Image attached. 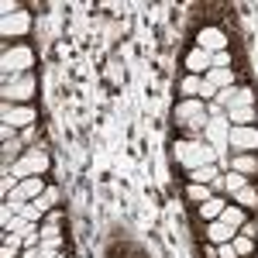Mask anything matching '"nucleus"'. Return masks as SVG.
<instances>
[{
	"label": "nucleus",
	"instance_id": "nucleus-17",
	"mask_svg": "<svg viewBox=\"0 0 258 258\" xmlns=\"http://www.w3.org/2000/svg\"><path fill=\"white\" fill-rule=\"evenodd\" d=\"M217 176H220V165H200V169H189L186 172V179L189 182H200V186H210Z\"/></svg>",
	"mask_w": 258,
	"mask_h": 258
},
{
	"label": "nucleus",
	"instance_id": "nucleus-30",
	"mask_svg": "<svg viewBox=\"0 0 258 258\" xmlns=\"http://www.w3.org/2000/svg\"><path fill=\"white\" fill-rule=\"evenodd\" d=\"M38 258H66V255H62L59 248H48V244H41V248H38Z\"/></svg>",
	"mask_w": 258,
	"mask_h": 258
},
{
	"label": "nucleus",
	"instance_id": "nucleus-34",
	"mask_svg": "<svg viewBox=\"0 0 258 258\" xmlns=\"http://www.w3.org/2000/svg\"><path fill=\"white\" fill-rule=\"evenodd\" d=\"M0 135H4V141H14V138H11V135H14V127H11V124H4V127H0Z\"/></svg>",
	"mask_w": 258,
	"mask_h": 258
},
{
	"label": "nucleus",
	"instance_id": "nucleus-23",
	"mask_svg": "<svg viewBox=\"0 0 258 258\" xmlns=\"http://www.w3.org/2000/svg\"><path fill=\"white\" fill-rule=\"evenodd\" d=\"M244 186H248V176H241V172H227V176H224V193H231V197L241 193Z\"/></svg>",
	"mask_w": 258,
	"mask_h": 258
},
{
	"label": "nucleus",
	"instance_id": "nucleus-22",
	"mask_svg": "<svg viewBox=\"0 0 258 258\" xmlns=\"http://www.w3.org/2000/svg\"><path fill=\"white\" fill-rule=\"evenodd\" d=\"M31 227H35V224H28V220L21 217V214H14V217L4 224V234H18V238H24V234H28ZM38 227H41V224H38Z\"/></svg>",
	"mask_w": 258,
	"mask_h": 258
},
{
	"label": "nucleus",
	"instance_id": "nucleus-9",
	"mask_svg": "<svg viewBox=\"0 0 258 258\" xmlns=\"http://www.w3.org/2000/svg\"><path fill=\"white\" fill-rule=\"evenodd\" d=\"M217 103L227 107V110H234V107H251V103H255V93H251L248 86H231V90H220L217 93Z\"/></svg>",
	"mask_w": 258,
	"mask_h": 258
},
{
	"label": "nucleus",
	"instance_id": "nucleus-20",
	"mask_svg": "<svg viewBox=\"0 0 258 258\" xmlns=\"http://www.w3.org/2000/svg\"><path fill=\"white\" fill-rule=\"evenodd\" d=\"M231 203H238V207H244V210H255V207H258V189L248 182L241 193H234V197H231Z\"/></svg>",
	"mask_w": 258,
	"mask_h": 258
},
{
	"label": "nucleus",
	"instance_id": "nucleus-6",
	"mask_svg": "<svg viewBox=\"0 0 258 258\" xmlns=\"http://www.w3.org/2000/svg\"><path fill=\"white\" fill-rule=\"evenodd\" d=\"M227 148H231L234 155H255L258 152V127L255 124H248V127H231Z\"/></svg>",
	"mask_w": 258,
	"mask_h": 258
},
{
	"label": "nucleus",
	"instance_id": "nucleus-11",
	"mask_svg": "<svg viewBox=\"0 0 258 258\" xmlns=\"http://www.w3.org/2000/svg\"><path fill=\"white\" fill-rule=\"evenodd\" d=\"M210 69H214V55H210V52L193 48V52L186 55V73H189V76H207Z\"/></svg>",
	"mask_w": 258,
	"mask_h": 258
},
{
	"label": "nucleus",
	"instance_id": "nucleus-27",
	"mask_svg": "<svg viewBox=\"0 0 258 258\" xmlns=\"http://www.w3.org/2000/svg\"><path fill=\"white\" fill-rule=\"evenodd\" d=\"M62 220H66V214H62V210H48L41 224H45V227H62Z\"/></svg>",
	"mask_w": 258,
	"mask_h": 258
},
{
	"label": "nucleus",
	"instance_id": "nucleus-28",
	"mask_svg": "<svg viewBox=\"0 0 258 258\" xmlns=\"http://www.w3.org/2000/svg\"><path fill=\"white\" fill-rule=\"evenodd\" d=\"M214 69H231V48H227V52H217V55H214Z\"/></svg>",
	"mask_w": 258,
	"mask_h": 258
},
{
	"label": "nucleus",
	"instance_id": "nucleus-5",
	"mask_svg": "<svg viewBox=\"0 0 258 258\" xmlns=\"http://www.w3.org/2000/svg\"><path fill=\"white\" fill-rule=\"evenodd\" d=\"M0 97H4V103H28V100L35 97V76L24 73L18 80H7L4 90H0Z\"/></svg>",
	"mask_w": 258,
	"mask_h": 258
},
{
	"label": "nucleus",
	"instance_id": "nucleus-24",
	"mask_svg": "<svg viewBox=\"0 0 258 258\" xmlns=\"http://www.w3.org/2000/svg\"><path fill=\"white\" fill-rule=\"evenodd\" d=\"M21 217L28 220V224H35V227H38L41 220H45V210H41L38 203H24V207H21Z\"/></svg>",
	"mask_w": 258,
	"mask_h": 258
},
{
	"label": "nucleus",
	"instance_id": "nucleus-26",
	"mask_svg": "<svg viewBox=\"0 0 258 258\" xmlns=\"http://www.w3.org/2000/svg\"><path fill=\"white\" fill-rule=\"evenodd\" d=\"M231 244H234L238 258H248L251 251H255V241H251V238H244V234H234V241H231Z\"/></svg>",
	"mask_w": 258,
	"mask_h": 258
},
{
	"label": "nucleus",
	"instance_id": "nucleus-7",
	"mask_svg": "<svg viewBox=\"0 0 258 258\" xmlns=\"http://www.w3.org/2000/svg\"><path fill=\"white\" fill-rule=\"evenodd\" d=\"M197 48H203V52H210V55H217V52H227L231 48V41H227V35L220 31V28H200L197 35Z\"/></svg>",
	"mask_w": 258,
	"mask_h": 258
},
{
	"label": "nucleus",
	"instance_id": "nucleus-18",
	"mask_svg": "<svg viewBox=\"0 0 258 258\" xmlns=\"http://www.w3.org/2000/svg\"><path fill=\"white\" fill-rule=\"evenodd\" d=\"M179 93H182V100H200V93H203V76H189L186 73V80L179 83Z\"/></svg>",
	"mask_w": 258,
	"mask_h": 258
},
{
	"label": "nucleus",
	"instance_id": "nucleus-10",
	"mask_svg": "<svg viewBox=\"0 0 258 258\" xmlns=\"http://www.w3.org/2000/svg\"><path fill=\"white\" fill-rule=\"evenodd\" d=\"M28 28H31V14L28 11H18V14L0 21V35L4 38H21V35H28Z\"/></svg>",
	"mask_w": 258,
	"mask_h": 258
},
{
	"label": "nucleus",
	"instance_id": "nucleus-21",
	"mask_svg": "<svg viewBox=\"0 0 258 258\" xmlns=\"http://www.w3.org/2000/svg\"><path fill=\"white\" fill-rule=\"evenodd\" d=\"M214 197H217V193H214L210 186H200V182H189V186H186V200H189V203H207V200H214Z\"/></svg>",
	"mask_w": 258,
	"mask_h": 258
},
{
	"label": "nucleus",
	"instance_id": "nucleus-12",
	"mask_svg": "<svg viewBox=\"0 0 258 258\" xmlns=\"http://www.w3.org/2000/svg\"><path fill=\"white\" fill-rule=\"evenodd\" d=\"M220 220H224L231 231H241V227L248 224V210L238 207V203H227V207H224V214H220Z\"/></svg>",
	"mask_w": 258,
	"mask_h": 258
},
{
	"label": "nucleus",
	"instance_id": "nucleus-15",
	"mask_svg": "<svg viewBox=\"0 0 258 258\" xmlns=\"http://www.w3.org/2000/svg\"><path fill=\"white\" fill-rule=\"evenodd\" d=\"M231 172H241L251 179L258 172V155H231Z\"/></svg>",
	"mask_w": 258,
	"mask_h": 258
},
{
	"label": "nucleus",
	"instance_id": "nucleus-33",
	"mask_svg": "<svg viewBox=\"0 0 258 258\" xmlns=\"http://www.w3.org/2000/svg\"><path fill=\"white\" fill-rule=\"evenodd\" d=\"M210 189H214V193H224V176L214 179V182H210Z\"/></svg>",
	"mask_w": 258,
	"mask_h": 258
},
{
	"label": "nucleus",
	"instance_id": "nucleus-31",
	"mask_svg": "<svg viewBox=\"0 0 258 258\" xmlns=\"http://www.w3.org/2000/svg\"><path fill=\"white\" fill-rule=\"evenodd\" d=\"M238 234H244V238H251V241H255V238H258V224H251V220H248V224L241 227Z\"/></svg>",
	"mask_w": 258,
	"mask_h": 258
},
{
	"label": "nucleus",
	"instance_id": "nucleus-19",
	"mask_svg": "<svg viewBox=\"0 0 258 258\" xmlns=\"http://www.w3.org/2000/svg\"><path fill=\"white\" fill-rule=\"evenodd\" d=\"M255 120V110L251 107H234V110H227V124L231 127H248Z\"/></svg>",
	"mask_w": 258,
	"mask_h": 258
},
{
	"label": "nucleus",
	"instance_id": "nucleus-4",
	"mask_svg": "<svg viewBox=\"0 0 258 258\" xmlns=\"http://www.w3.org/2000/svg\"><path fill=\"white\" fill-rule=\"evenodd\" d=\"M48 165H52V159H48V152H41V148H31V152H24L14 165H11V176L18 179H28V176H45L48 172Z\"/></svg>",
	"mask_w": 258,
	"mask_h": 258
},
{
	"label": "nucleus",
	"instance_id": "nucleus-8",
	"mask_svg": "<svg viewBox=\"0 0 258 258\" xmlns=\"http://www.w3.org/2000/svg\"><path fill=\"white\" fill-rule=\"evenodd\" d=\"M0 117H4V124H11V127H31V124L38 120L28 103H4Z\"/></svg>",
	"mask_w": 258,
	"mask_h": 258
},
{
	"label": "nucleus",
	"instance_id": "nucleus-29",
	"mask_svg": "<svg viewBox=\"0 0 258 258\" xmlns=\"http://www.w3.org/2000/svg\"><path fill=\"white\" fill-rule=\"evenodd\" d=\"M217 248V258H238V251H234V244L227 241V244H214Z\"/></svg>",
	"mask_w": 258,
	"mask_h": 258
},
{
	"label": "nucleus",
	"instance_id": "nucleus-16",
	"mask_svg": "<svg viewBox=\"0 0 258 258\" xmlns=\"http://www.w3.org/2000/svg\"><path fill=\"white\" fill-rule=\"evenodd\" d=\"M231 200H224V197H214V200H207V203H200V217L207 220H220V214H224V207H227Z\"/></svg>",
	"mask_w": 258,
	"mask_h": 258
},
{
	"label": "nucleus",
	"instance_id": "nucleus-1",
	"mask_svg": "<svg viewBox=\"0 0 258 258\" xmlns=\"http://www.w3.org/2000/svg\"><path fill=\"white\" fill-rule=\"evenodd\" d=\"M172 159L189 172V169H200V165H217V148L207 145L203 138H182L172 145Z\"/></svg>",
	"mask_w": 258,
	"mask_h": 258
},
{
	"label": "nucleus",
	"instance_id": "nucleus-25",
	"mask_svg": "<svg viewBox=\"0 0 258 258\" xmlns=\"http://www.w3.org/2000/svg\"><path fill=\"white\" fill-rule=\"evenodd\" d=\"M35 203H38L45 214H48V210H55V203H59V189H55V186H48V189H45V193H41Z\"/></svg>",
	"mask_w": 258,
	"mask_h": 258
},
{
	"label": "nucleus",
	"instance_id": "nucleus-2",
	"mask_svg": "<svg viewBox=\"0 0 258 258\" xmlns=\"http://www.w3.org/2000/svg\"><path fill=\"white\" fill-rule=\"evenodd\" d=\"M207 103L203 100H179L176 103V124L189 127L193 135H203L207 131Z\"/></svg>",
	"mask_w": 258,
	"mask_h": 258
},
{
	"label": "nucleus",
	"instance_id": "nucleus-32",
	"mask_svg": "<svg viewBox=\"0 0 258 258\" xmlns=\"http://www.w3.org/2000/svg\"><path fill=\"white\" fill-rule=\"evenodd\" d=\"M4 152H7V155H18L21 152V141L14 138V141H4Z\"/></svg>",
	"mask_w": 258,
	"mask_h": 258
},
{
	"label": "nucleus",
	"instance_id": "nucleus-13",
	"mask_svg": "<svg viewBox=\"0 0 258 258\" xmlns=\"http://www.w3.org/2000/svg\"><path fill=\"white\" fill-rule=\"evenodd\" d=\"M234 234H238V231H231L224 220H210V224H207V241H210V244H227V241H234Z\"/></svg>",
	"mask_w": 258,
	"mask_h": 258
},
{
	"label": "nucleus",
	"instance_id": "nucleus-3",
	"mask_svg": "<svg viewBox=\"0 0 258 258\" xmlns=\"http://www.w3.org/2000/svg\"><path fill=\"white\" fill-rule=\"evenodd\" d=\"M0 66H4V83H7V80H18V76H24V73L35 66V52H31L28 45H11V48L4 52Z\"/></svg>",
	"mask_w": 258,
	"mask_h": 258
},
{
	"label": "nucleus",
	"instance_id": "nucleus-14",
	"mask_svg": "<svg viewBox=\"0 0 258 258\" xmlns=\"http://www.w3.org/2000/svg\"><path fill=\"white\" fill-rule=\"evenodd\" d=\"M203 80L210 83L217 93H220V90H231V86H234V69H210Z\"/></svg>",
	"mask_w": 258,
	"mask_h": 258
}]
</instances>
